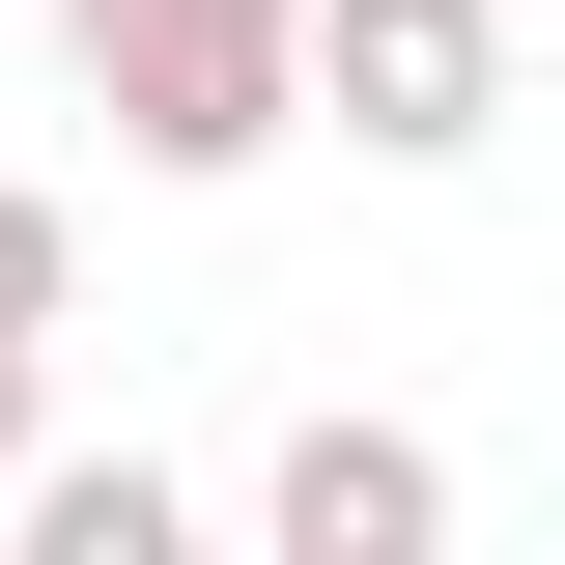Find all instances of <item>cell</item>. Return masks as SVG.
Segmentation results:
<instances>
[{
	"label": "cell",
	"mask_w": 565,
	"mask_h": 565,
	"mask_svg": "<svg viewBox=\"0 0 565 565\" xmlns=\"http://www.w3.org/2000/svg\"><path fill=\"white\" fill-rule=\"evenodd\" d=\"M0 537H29V565H199V481H170V452H57V424H29V452H0Z\"/></svg>",
	"instance_id": "cell-4"
},
{
	"label": "cell",
	"mask_w": 565,
	"mask_h": 565,
	"mask_svg": "<svg viewBox=\"0 0 565 565\" xmlns=\"http://www.w3.org/2000/svg\"><path fill=\"white\" fill-rule=\"evenodd\" d=\"M57 311H85V226L29 199V170H0V340H57Z\"/></svg>",
	"instance_id": "cell-5"
},
{
	"label": "cell",
	"mask_w": 565,
	"mask_h": 565,
	"mask_svg": "<svg viewBox=\"0 0 565 565\" xmlns=\"http://www.w3.org/2000/svg\"><path fill=\"white\" fill-rule=\"evenodd\" d=\"M57 57H85V114L170 170V199H226L311 85H282V0H57Z\"/></svg>",
	"instance_id": "cell-1"
},
{
	"label": "cell",
	"mask_w": 565,
	"mask_h": 565,
	"mask_svg": "<svg viewBox=\"0 0 565 565\" xmlns=\"http://www.w3.org/2000/svg\"><path fill=\"white\" fill-rule=\"evenodd\" d=\"M282 85L367 170H481L509 141V0H282Z\"/></svg>",
	"instance_id": "cell-2"
},
{
	"label": "cell",
	"mask_w": 565,
	"mask_h": 565,
	"mask_svg": "<svg viewBox=\"0 0 565 565\" xmlns=\"http://www.w3.org/2000/svg\"><path fill=\"white\" fill-rule=\"evenodd\" d=\"M29 424H57V340H0V452H29Z\"/></svg>",
	"instance_id": "cell-6"
},
{
	"label": "cell",
	"mask_w": 565,
	"mask_h": 565,
	"mask_svg": "<svg viewBox=\"0 0 565 565\" xmlns=\"http://www.w3.org/2000/svg\"><path fill=\"white\" fill-rule=\"evenodd\" d=\"M255 537L282 565H424L452 537V452H424V424H282L255 452Z\"/></svg>",
	"instance_id": "cell-3"
}]
</instances>
